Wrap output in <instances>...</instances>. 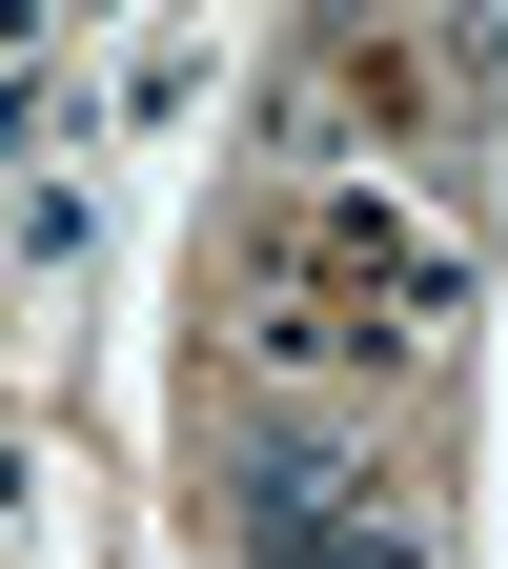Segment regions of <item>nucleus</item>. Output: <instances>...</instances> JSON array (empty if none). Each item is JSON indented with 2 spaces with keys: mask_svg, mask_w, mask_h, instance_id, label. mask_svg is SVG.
Segmentation results:
<instances>
[{
  "mask_svg": "<svg viewBox=\"0 0 508 569\" xmlns=\"http://www.w3.org/2000/svg\"><path fill=\"white\" fill-rule=\"evenodd\" d=\"M225 529H245V569H427V509L387 468L306 448V427H245L225 448Z\"/></svg>",
  "mask_w": 508,
  "mask_h": 569,
  "instance_id": "f257e3e1",
  "label": "nucleus"
}]
</instances>
